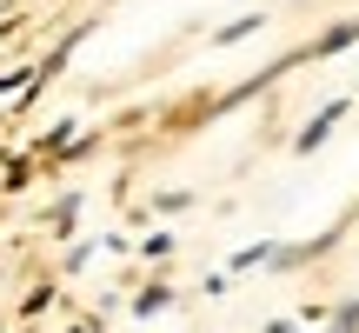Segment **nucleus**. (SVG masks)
<instances>
[{
    "mask_svg": "<svg viewBox=\"0 0 359 333\" xmlns=\"http://www.w3.org/2000/svg\"><path fill=\"white\" fill-rule=\"evenodd\" d=\"M74 214H80V200H60V207H53V233H67V227H74Z\"/></svg>",
    "mask_w": 359,
    "mask_h": 333,
    "instance_id": "nucleus-8",
    "label": "nucleus"
},
{
    "mask_svg": "<svg viewBox=\"0 0 359 333\" xmlns=\"http://www.w3.org/2000/svg\"><path fill=\"white\" fill-rule=\"evenodd\" d=\"M266 260H280V247H273V240H259V247H240V254H233V273H246V267H266Z\"/></svg>",
    "mask_w": 359,
    "mask_h": 333,
    "instance_id": "nucleus-4",
    "label": "nucleus"
},
{
    "mask_svg": "<svg viewBox=\"0 0 359 333\" xmlns=\"http://www.w3.org/2000/svg\"><path fill=\"white\" fill-rule=\"evenodd\" d=\"M167 300H173V287H160V280H154V287H147L140 300H133V313H140V320H147V313H160V307H167Z\"/></svg>",
    "mask_w": 359,
    "mask_h": 333,
    "instance_id": "nucleus-5",
    "label": "nucleus"
},
{
    "mask_svg": "<svg viewBox=\"0 0 359 333\" xmlns=\"http://www.w3.org/2000/svg\"><path fill=\"white\" fill-rule=\"evenodd\" d=\"M346 47H359V13H353V20H339V27H326V34L306 47V60H326V53H346Z\"/></svg>",
    "mask_w": 359,
    "mask_h": 333,
    "instance_id": "nucleus-2",
    "label": "nucleus"
},
{
    "mask_svg": "<svg viewBox=\"0 0 359 333\" xmlns=\"http://www.w3.org/2000/svg\"><path fill=\"white\" fill-rule=\"evenodd\" d=\"M339 114H346V100H333V107H320V114H313V127H299V154H313V147H326L333 141V127H339Z\"/></svg>",
    "mask_w": 359,
    "mask_h": 333,
    "instance_id": "nucleus-1",
    "label": "nucleus"
},
{
    "mask_svg": "<svg viewBox=\"0 0 359 333\" xmlns=\"http://www.w3.org/2000/svg\"><path fill=\"white\" fill-rule=\"evenodd\" d=\"M353 227H359V214H353Z\"/></svg>",
    "mask_w": 359,
    "mask_h": 333,
    "instance_id": "nucleus-9",
    "label": "nucleus"
},
{
    "mask_svg": "<svg viewBox=\"0 0 359 333\" xmlns=\"http://www.w3.org/2000/svg\"><path fill=\"white\" fill-rule=\"evenodd\" d=\"M326 320H333V327H359V300H339V307L326 313Z\"/></svg>",
    "mask_w": 359,
    "mask_h": 333,
    "instance_id": "nucleus-7",
    "label": "nucleus"
},
{
    "mask_svg": "<svg viewBox=\"0 0 359 333\" xmlns=\"http://www.w3.org/2000/svg\"><path fill=\"white\" fill-rule=\"evenodd\" d=\"M140 254H147V260H167V254H173V240H167V233H147Z\"/></svg>",
    "mask_w": 359,
    "mask_h": 333,
    "instance_id": "nucleus-6",
    "label": "nucleus"
},
{
    "mask_svg": "<svg viewBox=\"0 0 359 333\" xmlns=\"http://www.w3.org/2000/svg\"><path fill=\"white\" fill-rule=\"evenodd\" d=\"M259 27H266V13H240V20H226V27L213 34V47H233V40H253Z\"/></svg>",
    "mask_w": 359,
    "mask_h": 333,
    "instance_id": "nucleus-3",
    "label": "nucleus"
}]
</instances>
